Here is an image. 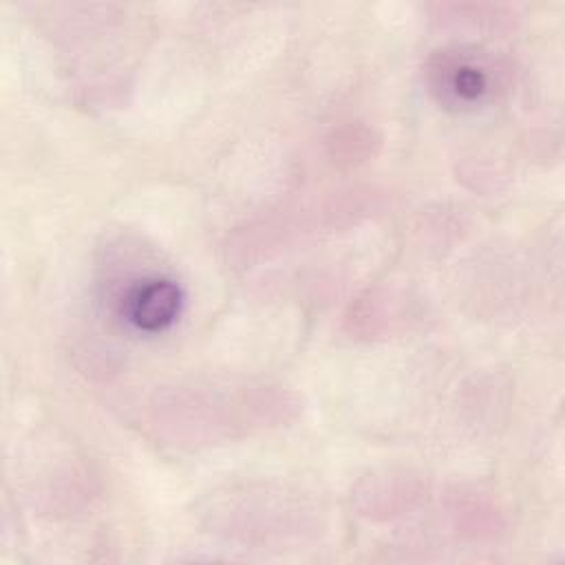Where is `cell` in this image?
<instances>
[{
  "mask_svg": "<svg viewBox=\"0 0 565 565\" xmlns=\"http://www.w3.org/2000/svg\"><path fill=\"white\" fill-rule=\"evenodd\" d=\"M316 510L300 503L285 490H241L221 494L210 508V525L230 539L241 541H289L316 530Z\"/></svg>",
  "mask_w": 565,
  "mask_h": 565,
  "instance_id": "cell-1",
  "label": "cell"
},
{
  "mask_svg": "<svg viewBox=\"0 0 565 565\" xmlns=\"http://www.w3.org/2000/svg\"><path fill=\"white\" fill-rule=\"evenodd\" d=\"M181 309V289L166 278H146L124 298L128 320L148 333L170 327Z\"/></svg>",
  "mask_w": 565,
  "mask_h": 565,
  "instance_id": "cell-2",
  "label": "cell"
},
{
  "mask_svg": "<svg viewBox=\"0 0 565 565\" xmlns=\"http://www.w3.org/2000/svg\"><path fill=\"white\" fill-rule=\"evenodd\" d=\"M441 71V82L439 86L452 95L457 102L470 104L477 102L486 95L488 90V75L486 71L468 60H455V57H446L439 64Z\"/></svg>",
  "mask_w": 565,
  "mask_h": 565,
  "instance_id": "cell-3",
  "label": "cell"
}]
</instances>
